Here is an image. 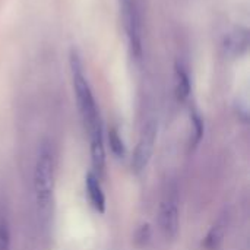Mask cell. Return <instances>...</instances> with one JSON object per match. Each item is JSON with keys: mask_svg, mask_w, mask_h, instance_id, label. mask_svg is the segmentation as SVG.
<instances>
[{"mask_svg": "<svg viewBox=\"0 0 250 250\" xmlns=\"http://www.w3.org/2000/svg\"><path fill=\"white\" fill-rule=\"evenodd\" d=\"M155 139H157V125L155 122H148L146 126L144 127L141 138L138 141L136 149L133 152V160H132V167L135 171H142L154 152V145H155Z\"/></svg>", "mask_w": 250, "mask_h": 250, "instance_id": "obj_5", "label": "cell"}, {"mask_svg": "<svg viewBox=\"0 0 250 250\" xmlns=\"http://www.w3.org/2000/svg\"><path fill=\"white\" fill-rule=\"evenodd\" d=\"M226 47L233 54H242L248 48V32H246V29L237 28L236 31H233L227 38Z\"/></svg>", "mask_w": 250, "mask_h": 250, "instance_id": "obj_8", "label": "cell"}, {"mask_svg": "<svg viewBox=\"0 0 250 250\" xmlns=\"http://www.w3.org/2000/svg\"><path fill=\"white\" fill-rule=\"evenodd\" d=\"M179 189L176 183H171L167 186L161 202H160V212H158V221L163 234L167 239H174L179 231Z\"/></svg>", "mask_w": 250, "mask_h": 250, "instance_id": "obj_3", "label": "cell"}, {"mask_svg": "<svg viewBox=\"0 0 250 250\" xmlns=\"http://www.w3.org/2000/svg\"><path fill=\"white\" fill-rule=\"evenodd\" d=\"M0 250H10V227L4 214L0 215Z\"/></svg>", "mask_w": 250, "mask_h": 250, "instance_id": "obj_11", "label": "cell"}, {"mask_svg": "<svg viewBox=\"0 0 250 250\" xmlns=\"http://www.w3.org/2000/svg\"><path fill=\"white\" fill-rule=\"evenodd\" d=\"M226 227H227V220H226L224 217L220 218V220L215 223V226L211 229V231L208 233V236H207V239H205V246H207L208 249H215V248L221 243V240H223V237H224Z\"/></svg>", "mask_w": 250, "mask_h": 250, "instance_id": "obj_9", "label": "cell"}, {"mask_svg": "<svg viewBox=\"0 0 250 250\" xmlns=\"http://www.w3.org/2000/svg\"><path fill=\"white\" fill-rule=\"evenodd\" d=\"M70 72H72V81H73V88H75V94H76L79 113L82 116L85 127L88 129L89 135L103 130L97 101L94 98L89 82L85 76L82 60L79 59L76 51L70 53Z\"/></svg>", "mask_w": 250, "mask_h": 250, "instance_id": "obj_1", "label": "cell"}, {"mask_svg": "<svg viewBox=\"0 0 250 250\" xmlns=\"http://www.w3.org/2000/svg\"><path fill=\"white\" fill-rule=\"evenodd\" d=\"M108 144H110V149L113 151V154L117 158L125 157V144H123V141H122V138L116 129H111L108 132Z\"/></svg>", "mask_w": 250, "mask_h": 250, "instance_id": "obj_10", "label": "cell"}, {"mask_svg": "<svg viewBox=\"0 0 250 250\" xmlns=\"http://www.w3.org/2000/svg\"><path fill=\"white\" fill-rule=\"evenodd\" d=\"M85 183H86V193H88L91 205L95 208V211L104 214V211H105V196H104V192H103V188L100 185L98 177L94 173H89L86 176Z\"/></svg>", "mask_w": 250, "mask_h": 250, "instance_id": "obj_6", "label": "cell"}, {"mask_svg": "<svg viewBox=\"0 0 250 250\" xmlns=\"http://www.w3.org/2000/svg\"><path fill=\"white\" fill-rule=\"evenodd\" d=\"M122 12L125 21V29L129 38L132 54L136 59L142 56V25L139 10L135 4V0H122Z\"/></svg>", "mask_w": 250, "mask_h": 250, "instance_id": "obj_4", "label": "cell"}, {"mask_svg": "<svg viewBox=\"0 0 250 250\" xmlns=\"http://www.w3.org/2000/svg\"><path fill=\"white\" fill-rule=\"evenodd\" d=\"M190 94V78L185 64H176V95L179 101H185Z\"/></svg>", "mask_w": 250, "mask_h": 250, "instance_id": "obj_7", "label": "cell"}, {"mask_svg": "<svg viewBox=\"0 0 250 250\" xmlns=\"http://www.w3.org/2000/svg\"><path fill=\"white\" fill-rule=\"evenodd\" d=\"M54 179H56V161L54 152L50 144L44 142L37 155L34 167V192L38 214L45 215L51 207L53 192H54Z\"/></svg>", "mask_w": 250, "mask_h": 250, "instance_id": "obj_2", "label": "cell"}]
</instances>
